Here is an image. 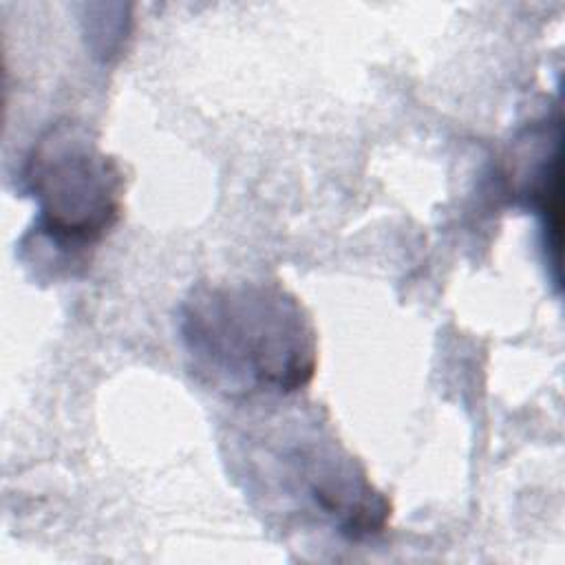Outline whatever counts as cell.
<instances>
[{
  "label": "cell",
  "instance_id": "obj_2",
  "mask_svg": "<svg viewBox=\"0 0 565 565\" xmlns=\"http://www.w3.org/2000/svg\"><path fill=\"white\" fill-rule=\"evenodd\" d=\"M22 177L38 207L33 232L62 254L79 256L97 245L121 216L119 163L73 121L40 135Z\"/></svg>",
  "mask_w": 565,
  "mask_h": 565
},
{
  "label": "cell",
  "instance_id": "obj_3",
  "mask_svg": "<svg viewBox=\"0 0 565 565\" xmlns=\"http://www.w3.org/2000/svg\"><path fill=\"white\" fill-rule=\"evenodd\" d=\"M289 441L276 452V477L282 494L300 512L316 514L355 541L386 527L391 503L351 455L324 439L318 428H300Z\"/></svg>",
  "mask_w": 565,
  "mask_h": 565
},
{
  "label": "cell",
  "instance_id": "obj_1",
  "mask_svg": "<svg viewBox=\"0 0 565 565\" xmlns=\"http://www.w3.org/2000/svg\"><path fill=\"white\" fill-rule=\"evenodd\" d=\"M179 333L192 369L236 397L296 393L318 366L311 316L274 282L194 289L181 307Z\"/></svg>",
  "mask_w": 565,
  "mask_h": 565
}]
</instances>
